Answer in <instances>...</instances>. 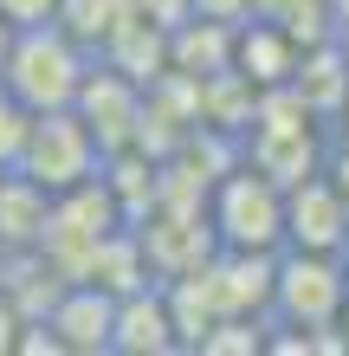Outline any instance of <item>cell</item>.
<instances>
[{
	"instance_id": "cell-20",
	"label": "cell",
	"mask_w": 349,
	"mask_h": 356,
	"mask_svg": "<svg viewBox=\"0 0 349 356\" xmlns=\"http://www.w3.org/2000/svg\"><path fill=\"white\" fill-rule=\"evenodd\" d=\"M7 39H13V26H7V19H0V58H7Z\"/></svg>"
},
{
	"instance_id": "cell-13",
	"label": "cell",
	"mask_w": 349,
	"mask_h": 356,
	"mask_svg": "<svg viewBox=\"0 0 349 356\" xmlns=\"http://www.w3.org/2000/svg\"><path fill=\"white\" fill-rule=\"evenodd\" d=\"M201 356H259L265 350V318H239V311H227V318H214L207 330H201Z\"/></svg>"
},
{
	"instance_id": "cell-7",
	"label": "cell",
	"mask_w": 349,
	"mask_h": 356,
	"mask_svg": "<svg viewBox=\"0 0 349 356\" xmlns=\"http://www.w3.org/2000/svg\"><path fill=\"white\" fill-rule=\"evenodd\" d=\"M46 324L58 330V343L71 356H97L110 350V324H117V291L91 285V279H65L58 285V298L46 311Z\"/></svg>"
},
{
	"instance_id": "cell-11",
	"label": "cell",
	"mask_w": 349,
	"mask_h": 356,
	"mask_svg": "<svg viewBox=\"0 0 349 356\" xmlns=\"http://www.w3.org/2000/svg\"><path fill=\"white\" fill-rule=\"evenodd\" d=\"M97 58H104V65H117L123 78H136V85H155V78L169 72V33L149 26L142 13H130V19H123V26L104 39V52H97Z\"/></svg>"
},
{
	"instance_id": "cell-8",
	"label": "cell",
	"mask_w": 349,
	"mask_h": 356,
	"mask_svg": "<svg viewBox=\"0 0 349 356\" xmlns=\"http://www.w3.org/2000/svg\"><path fill=\"white\" fill-rule=\"evenodd\" d=\"M110 350L117 356H169V350H181L175 318H169V298H162V279H149V285H136V291L117 298Z\"/></svg>"
},
{
	"instance_id": "cell-17",
	"label": "cell",
	"mask_w": 349,
	"mask_h": 356,
	"mask_svg": "<svg viewBox=\"0 0 349 356\" xmlns=\"http://www.w3.org/2000/svg\"><path fill=\"white\" fill-rule=\"evenodd\" d=\"M317 169L330 175V188H337V195H343V207H349V143H343V149H337L330 162H317Z\"/></svg>"
},
{
	"instance_id": "cell-6",
	"label": "cell",
	"mask_w": 349,
	"mask_h": 356,
	"mask_svg": "<svg viewBox=\"0 0 349 356\" xmlns=\"http://www.w3.org/2000/svg\"><path fill=\"white\" fill-rule=\"evenodd\" d=\"M349 240V207L330 188V175L311 169L304 181L284 188V246H304V253H343Z\"/></svg>"
},
{
	"instance_id": "cell-4",
	"label": "cell",
	"mask_w": 349,
	"mask_h": 356,
	"mask_svg": "<svg viewBox=\"0 0 349 356\" xmlns=\"http://www.w3.org/2000/svg\"><path fill=\"white\" fill-rule=\"evenodd\" d=\"M343 291L349 272L343 253H304V246H278L272 266V318L298 330H330L343 318Z\"/></svg>"
},
{
	"instance_id": "cell-18",
	"label": "cell",
	"mask_w": 349,
	"mask_h": 356,
	"mask_svg": "<svg viewBox=\"0 0 349 356\" xmlns=\"http://www.w3.org/2000/svg\"><path fill=\"white\" fill-rule=\"evenodd\" d=\"M194 13H207V19H246L253 0H194Z\"/></svg>"
},
{
	"instance_id": "cell-9",
	"label": "cell",
	"mask_w": 349,
	"mask_h": 356,
	"mask_svg": "<svg viewBox=\"0 0 349 356\" xmlns=\"http://www.w3.org/2000/svg\"><path fill=\"white\" fill-rule=\"evenodd\" d=\"M291 65H298V39L284 33V26H272V19H259V13L233 19V72H239L253 91L284 85Z\"/></svg>"
},
{
	"instance_id": "cell-10",
	"label": "cell",
	"mask_w": 349,
	"mask_h": 356,
	"mask_svg": "<svg viewBox=\"0 0 349 356\" xmlns=\"http://www.w3.org/2000/svg\"><path fill=\"white\" fill-rule=\"evenodd\" d=\"M46 214H52L46 188H39L33 175H19V169H0V259L7 253H33L39 234H46Z\"/></svg>"
},
{
	"instance_id": "cell-19",
	"label": "cell",
	"mask_w": 349,
	"mask_h": 356,
	"mask_svg": "<svg viewBox=\"0 0 349 356\" xmlns=\"http://www.w3.org/2000/svg\"><path fill=\"white\" fill-rule=\"evenodd\" d=\"M330 123H337V136L349 143V91H343V104H337V111H330Z\"/></svg>"
},
{
	"instance_id": "cell-14",
	"label": "cell",
	"mask_w": 349,
	"mask_h": 356,
	"mask_svg": "<svg viewBox=\"0 0 349 356\" xmlns=\"http://www.w3.org/2000/svg\"><path fill=\"white\" fill-rule=\"evenodd\" d=\"M26 104H19L7 85H0V162H13V149H19V136H26Z\"/></svg>"
},
{
	"instance_id": "cell-5",
	"label": "cell",
	"mask_w": 349,
	"mask_h": 356,
	"mask_svg": "<svg viewBox=\"0 0 349 356\" xmlns=\"http://www.w3.org/2000/svg\"><path fill=\"white\" fill-rule=\"evenodd\" d=\"M71 111L78 123L91 130L97 156H117V149H136V123H142V85L136 78H123L117 65H85V78H78L71 91Z\"/></svg>"
},
{
	"instance_id": "cell-15",
	"label": "cell",
	"mask_w": 349,
	"mask_h": 356,
	"mask_svg": "<svg viewBox=\"0 0 349 356\" xmlns=\"http://www.w3.org/2000/svg\"><path fill=\"white\" fill-rule=\"evenodd\" d=\"M58 13V0H0V19L7 26H46Z\"/></svg>"
},
{
	"instance_id": "cell-16",
	"label": "cell",
	"mask_w": 349,
	"mask_h": 356,
	"mask_svg": "<svg viewBox=\"0 0 349 356\" xmlns=\"http://www.w3.org/2000/svg\"><path fill=\"white\" fill-rule=\"evenodd\" d=\"M19 324H26V318H19V305L7 298V291H0V356H13V337H19Z\"/></svg>"
},
{
	"instance_id": "cell-12",
	"label": "cell",
	"mask_w": 349,
	"mask_h": 356,
	"mask_svg": "<svg viewBox=\"0 0 349 356\" xmlns=\"http://www.w3.org/2000/svg\"><path fill=\"white\" fill-rule=\"evenodd\" d=\"M130 13H136L130 0H58V13H52V19H58V26H65L78 46L97 58V52H104V39H110Z\"/></svg>"
},
{
	"instance_id": "cell-1",
	"label": "cell",
	"mask_w": 349,
	"mask_h": 356,
	"mask_svg": "<svg viewBox=\"0 0 349 356\" xmlns=\"http://www.w3.org/2000/svg\"><path fill=\"white\" fill-rule=\"evenodd\" d=\"M201 214L214 227V246H227V253H278L284 246V188L259 175L246 156L207 181Z\"/></svg>"
},
{
	"instance_id": "cell-2",
	"label": "cell",
	"mask_w": 349,
	"mask_h": 356,
	"mask_svg": "<svg viewBox=\"0 0 349 356\" xmlns=\"http://www.w3.org/2000/svg\"><path fill=\"white\" fill-rule=\"evenodd\" d=\"M85 65H91V52L58 19H46V26H13L7 58H0V85L26 104V111H65Z\"/></svg>"
},
{
	"instance_id": "cell-3",
	"label": "cell",
	"mask_w": 349,
	"mask_h": 356,
	"mask_svg": "<svg viewBox=\"0 0 349 356\" xmlns=\"http://www.w3.org/2000/svg\"><path fill=\"white\" fill-rule=\"evenodd\" d=\"M7 169L33 175L46 195H65V188L91 181L97 169H104V156H97L91 130L78 123V111L65 104V111H33L26 117V136H19V149H13Z\"/></svg>"
},
{
	"instance_id": "cell-21",
	"label": "cell",
	"mask_w": 349,
	"mask_h": 356,
	"mask_svg": "<svg viewBox=\"0 0 349 356\" xmlns=\"http://www.w3.org/2000/svg\"><path fill=\"white\" fill-rule=\"evenodd\" d=\"M0 169H7V162H0Z\"/></svg>"
}]
</instances>
